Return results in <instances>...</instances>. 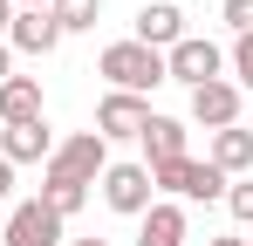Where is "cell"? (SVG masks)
<instances>
[{"instance_id":"obj_1","label":"cell","mask_w":253,"mask_h":246,"mask_svg":"<svg viewBox=\"0 0 253 246\" xmlns=\"http://www.w3.org/2000/svg\"><path fill=\"white\" fill-rule=\"evenodd\" d=\"M103 76H110V89H124V96H144V89L165 82V55L144 48V41H110L103 48Z\"/></svg>"},{"instance_id":"obj_2","label":"cell","mask_w":253,"mask_h":246,"mask_svg":"<svg viewBox=\"0 0 253 246\" xmlns=\"http://www.w3.org/2000/svg\"><path fill=\"white\" fill-rule=\"evenodd\" d=\"M110 171V144L96 137V130H76V137H62L55 151H48V178H69V185H96Z\"/></svg>"},{"instance_id":"obj_3","label":"cell","mask_w":253,"mask_h":246,"mask_svg":"<svg viewBox=\"0 0 253 246\" xmlns=\"http://www.w3.org/2000/svg\"><path fill=\"white\" fill-rule=\"evenodd\" d=\"M151 185L171 192L178 205H206V199H226V185H233V178H219L206 158H178V164H158V171H151Z\"/></svg>"},{"instance_id":"obj_4","label":"cell","mask_w":253,"mask_h":246,"mask_svg":"<svg viewBox=\"0 0 253 246\" xmlns=\"http://www.w3.org/2000/svg\"><path fill=\"white\" fill-rule=\"evenodd\" d=\"M226 76V48L219 41H199L185 35L178 48H165V82H185V89H206V82Z\"/></svg>"},{"instance_id":"obj_5","label":"cell","mask_w":253,"mask_h":246,"mask_svg":"<svg viewBox=\"0 0 253 246\" xmlns=\"http://www.w3.org/2000/svg\"><path fill=\"white\" fill-rule=\"evenodd\" d=\"M151 164H110L103 171V205L110 212H124V219H144L151 212Z\"/></svg>"},{"instance_id":"obj_6","label":"cell","mask_w":253,"mask_h":246,"mask_svg":"<svg viewBox=\"0 0 253 246\" xmlns=\"http://www.w3.org/2000/svg\"><path fill=\"white\" fill-rule=\"evenodd\" d=\"M7 246H69V219H55L42 199L7 212Z\"/></svg>"},{"instance_id":"obj_7","label":"cell","mask_w":253,"mask_h":246,"mask_svg":"<svg viewBox=\"0 0 253 246\" xmlns=\"http://www.w3.org/2000/svg\"><path fill=\"white\" fill-rule=\"evenodd\" d=\"M144 123H151V103H144V96L110 89V96L96 103V137H103V144H110V137H144Z\"/></svg>"},{"instance_id":"obj_8","label":"cell","mask_w":253,"mask_h":246,"mask_svg":"<svg viewBox=\"0 0 253 246\" xmlns=\"http://www.w3.org/2000/svg\"><path fill=\"white\" fill-rule=\"evenodd\" d=\"M137 144H144V164H151V171H158V164H178V158H192V151H185V144H192V123H185V117H158V110H151V123H144Z\"/></svg>"},{"instance_id":"obj_9","label":"cell","mask_w":253,"mask_h":246,"mask_svg":"<svg viewBox=\"0 0 253 246\" xmlns=\"http://www.w3.org/2000/svg\"><path fill=\"white\" fill-rule=\"evenodd\" d=\"M55 41H62V21H55L48 7H14L7 48H21V55H55Z\"/></svg>"},{"instance_id":"obj_10","label":"cell","mask_w":253,"mask_h":246,"mask_svg":"<svg viewBox=\"0 0 253 246\" xmlns=\"http://www.w3.org/2000/svg\"><path fill=\"white\" fill-rule=\"evenodd\" d=\"M192 123H206V130H233L240 123V82H206V89H192Z\"/></svg>"},{"instance_id":"obj_11","label":"cell","mask_w":253,"mask_h":246,"mask_svg":"<svg viewBox=\"0 0 253 246\" xmlns=\"http://www.w3.org/2000/svg\"><path fill=\"white\" fill-rule=\"evenodd\" d=\"M130 41H144V48H158V55L178 48V41H185V14H178V0H151V7L137 14V35H130Z\"/></svg>"},{"instance_id":"obj_12","label":"cell","mask_w":253,"mask_h":246,"mask_svg":"<svg viewBox=\"0 0 253 246\" xmlns=\"http://www.w3.org/2000/svg\"><path fill=\"white\" fill-rule=\"evenodd\" d=\"M48 151H55L48 123H7L0 130V158L7 164H48Z\"/></svg>"},{"instance_id":"obj_13","label":"cell","mask_w":253,"mask_h":246,"mask_svg":"<svg viewBox=\"0 0 253 246\" xmlns=\"http://www.w3.org/2000/svg\"><path fill=\"white\" fill-rule=\"evenodd\" d=\"M206 164L219 171V178H240V171H253V130H212V151H206Z\"/></svg>"},{"instance_id":"obj_14","label":"cell","mask_w":253,"mask_h":246,"mask_svg":"<svg viewBox=\"0 0 253 246\" xmlns=\"http://www.w3.org/2000/svg\"><path fill=\"white\" fill-rule=\"evenodd\" d=\"M7 123H42V82L35 76H7L0 82V130Z\"/></svg>"},{"instance_id":"obj_15","label":"cell","mask_w":253,"mask_h":246,"mask_svg":"<svg viewBox=\"0 0 253 246\" xmlns=\"http://www.w3.org/2000/svg\"><path fill=\"white\" fill-rule=\"evenodd\" d=\"M137 246H185V205H178V199H151Z\"/></svg>"},{"instance_id":"obj_16","label":"cell","mask_w":253,"mask_h":246,"mask_svg":"<svg viewBox=\"0 0 253 246\" xmlns=\"http://www.w3.org/2000/svg\"><path fill=\"white\" fill-rule=\"evenodd\" d=\"M42 205L55 212V219H76L89 205V185H69V178H42Z\"/></svg>"},{"instance_id":"obj_17","label":"cell","mask_w":253,"mask_h":246,"mask_svg":"<svg viewBox=\"0 0 253 246\" xmlns=\"http://www.w3.org/2000/svg\"><path fill=\"white\" fill-rule=\"evenodd\" d=\"M48 14L62 21V35H89L103 21V0H48Z\"/></svg>"},{"instance_id":"obj_18","label":"cell","mask_w":253,"mask_h":246,"mask_svg":"<svg viewBox=\"0 0 253 246\" xmlns=\"http://www.w3.org/2000/svg\"><path fill=\"white\" fill-rule=\"evenodd\" d=\"M226 62H233V76H240V96H247L253 89V35H233V55H226Z\"/></svg>"},{"instance_id":"obj_19","label":"cell","mask_w":253,"mask_h":246,"mask_svg":"<svg viewBox=\"0 0 253 246\" xmlns=\"http://www.w3.org/2000/svg\"><path fill=\"white\" fill-rule=\"evenodd\" d=\"M219 14H226V28H233V35H253V0H226Z\"/></svg>"},{"instance_id":"obj_20","label":"cell","mask_w":253,"mask_h":246,"mask_svg":"<svg viewBox=\"0 0 253 246\" xmlns=\"http://www.w3.org/2000/svg\"><path fill=\"white\" fill-rule=\"evenodd\" d=\"M226 205H233L240 226H253V185H226Z\"/></svg>"},{"instance_id":"obj_21","label":"cell","mask_w":253,"mask_h":246,"mask_svg":"<svg viewBox=\"0 0 253 246\" xmlns=\"http://www.w3.org/2000/svg\"><path fill=\"white\" fill-rule=\"evenodd\" d=\"M7 28H14V0H0V41H7Z\"/></svg>"},{"instance_id":"obj_22","label":"cell","mask_w":253,"mask_h":246,"mask_svg":"<svg viewBox=\"0 0 253 246\" xmlns=\"http://www.w3.org/2000/svg\"><path fill=\"white\" fill-rule=\"evenodd\" d=\"M14 76V48H7V41H0V82Z\"/></svg>"},{"instance_id":"obj_23","label":"cell","mask_w":253,"mask_h":246,"mask_svg":"<svg viewBox=\"0 0 253 246\" xmlns=\"http://www.w3.org/2000/svg\"><path fill=\"white\" fill-rule=\"evenodd\" d=\"M7 185H14V164H7V158H0V199H7Z\"/></svg>"},{"instance_id":"obj_24","label":"cell","mask_w":253,"mask_h":246,"mask_svg":"<svg viewBox=\"0 0 253 246\" xmlns=\"http://www.w3.org/2000/svg\"><path fill=\"white\" fill-rule=\"evenodd\" d=\"M69 246H110V240H69Z\"/></svg>"},{"instance_id":"obj_25","label":"cell","mask_w":253,"mask_h":246,"mask_svg":"<svg viewBox=\"0 0 253 246\" xmlns=\"http://www.w3.org/2000/svg\"><path fill=\"white\" fill-rule=\"evenodd\" d=\"M212 246H247V240H212Z\"/></svg>"},{"instance_id":"obj_26","label":"cell","mask_w":253,"mask_h":246,"mask_svg":"<svg viewBox=\"0 0 253 246\" xmlns=\"http://www.w3.org/2000/svg\"><path fill=\"white\" fill-rule=\"evenodd\" d=\"M21 7H48V0H21Z\"/></svg>"},{"instance_id":"obj_27","label":"cell","mask_w":253,"mask_h":246,"mask_svg":"<svg viewBox=\"0 0 253 246\" xmlns=\"http://www.w3.org/2000/svg\"><path fill=\"white\" fill-rule=\"evenodd\" d=\"M247 246H253V240H247Z\"/></svg>"}]
</instances>
